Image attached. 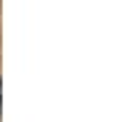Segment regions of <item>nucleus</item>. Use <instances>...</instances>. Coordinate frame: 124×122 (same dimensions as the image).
<instances>
[{
    "label": "nucleus",
    "mask_w": 124,
    "mask_h": 122,
    "mask_svg": "<svg viewBox=\"0 0 124 122\" xmlns=\"http://www.w3.org/2000/svg\"><path fill=\"white\" fill-rule=\"evenodd\" d=\"M0 115H3V80H0Z\"/></svg>",
    "instance_id": "nucleus-1"
}]
</instances>
